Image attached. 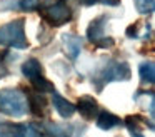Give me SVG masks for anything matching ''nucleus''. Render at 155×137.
I'll list each match as a JSON object with an SVG mask.
<instances>
[{
  "label": "nucleus",
  "mask_w": 155,
  "mask_h": 137,
  "mask_svg": "<svg viewBox=\"0 0 155 137\" xmlns=\"http://www.w3.org/2000/svg\"><path fill=\"white\" fill-rule=\"evenodd\" d=\"M127 37H130V39L132 37H134V39L138 37V23H132V25L128 27L127 29Z\"/></svg>",
  "instance_id": "nucleus-20"
},
{
  "label": "nucleus",
  "mask_w": 155,
  "mask_h": 137,
  "mask_svg": "<svg viewBox=\"0 0 155 137\" xmlns=\"http://www.w3.org/2000/svg\"><path fill=\"white\" fill-rule=\"evenodd\" d=\"M97 3H104V5H108V7H117L120 3V0H97Z\"/></svg>",
  "instance_id": "nucleus-21"
},
{
  "label": "nucleus",
  "mask_w": 155,
  "mask_h": 137,
  "mask_svg": "<svg viewBox=\"0 0 155 137\" xmlns=\"http://www.w3.org/2000/svg\"><path fill=\"white\" fill-rule=\"evenodd\" d=\"M40 15L50 27H62L72 20V10L65 2H55L40 9Z\"/></svg>",
  "instance_id": "nucleus-4"
},
{
  "label": "nucleus",
  "mask_w": 155,
  "mask_h": 137,
  "mask_svg": "<svg viewBox=\"0 0 155 137\" xmlns=\"http://www.w3.org/2000/svg\"><path fill=\"white\" fill-rule=\"evenodd\" d=\"M0 45L10 47V49H27L28 40L25 35V20L15 19L12 22L0 27Z\"/></svg>",
  "instance_id": "nucleus-3"
},
{
  "label": "nucleus",
  "mask_w": 155,
  "mask_h": 137,
  "mask_svg": "<svg viewBox=\"0 0 155 137\" xmlns=\"http://www.w3.org/2000/svg\"><path fill=\"white\" fill-rule=\"evenodd\" d=\"M15 7L24 10V12H34V10L42 9V3H40V0H17Z\"/></svg>",
  "instance_id": "nucleus-18"
},
{
  "label": "nucleus",
  "mask_w": 155,
  "mask_h": 137,
  "mask_svg": "<svg viewBox=\"0 0 155 137\" xmlns=\"http://www.w3.org/2000/svg\"><path fill=\"white\" fill-rule=\"evenodd\" d=\"M8 74V70H7V67L4 65V62H2V60H0V79H2V77H5Z\"/></svg>",
  "instance_id": "nucleus-22"
},
{
  "label": "nucleus",
  "mask_w": 155,
  "mask_h": 137,
  "mask_svg": "<svg viewBox=\"0 0 155 137\" xmlns=\"http://www.w3.org/2000/svg\"><path fill=\"white\" fill-rule=\"evenodd\" d=\"M105 23H107V15H98L97 19H94L90 22L87 29V39L90 40L92 43H95L97 40H100L104 37V29Z\"/></svg>",
  "instance_id": "nucleus-12"
},
{
  "label": "nucleus",
  "mask_w": 155,
  "mask_h": 137,
  "mask_svg": "<svg viewBox=\"0 0 155 137\" xmlns=\"http://www.w3.org/2000/svg\"><path fill=\"white\" fill-rule=\"evenodd\" d=\"M45 134L47 137H75L77 135V125H72V124H45L44 125Z\"/></svg>",
  "instance_id": "nucleus-8"
},
{
  "label": "nucleus",
  "mask_w": 155,
  "mask_h": 137,
  "mask_svg": "<svg viewBox=\"0 0 155 137\" xmlns=\"http://www.w3.org/2000/svg\"><path fill=\"white\" fill-rule=\"evenodd\" d=\"M134 3L140 15H152L155 10V0H134Z\"/></svg>",
  "instance_id": "nucleus-16"
},
{
  "label": "nucleus",
  "mask_w": 155,
  "mask_h": 137,
  "mask_svg": "<svg viewBox=\"0 0 155 137\" xmlns=\"http://www.w3.org/2000/svg\"><path fill=\"white\" fill-rule=\"evenodd\" d=\"M27 104H28V110L34 114L35 117H45L47 115V99H45L44 92H38V90H28L27 94Z\"/></svg>",
  "instance_id": "nucleus-6"
},
{
  "label": "nucleus",
  "mask_w": 155,
  "mask_h": 137,
  "mask_svg": "<svg viewBox=\"0 0 155 137\" xmlns=\"http://www.w3.org/2000/svg\"><path fill=\"white\" fill-rule=\"evenodd\" d=\"M62 45H64V50L67 52V55L72 60H75L82 52V39L74 35V33H65V35H62Z\"/></svg>",
  "instance_id": "nucleus-10"
},
{
  "label": "nucleus",
  "mask_w": 155,
  "mask_h": 137,
  "mask_svg": "<svg viewBox=\"0 0 155 137\" xmlns=\"http://www.w3.org/2000/svg\"><path fill=\"white\" fill-rule=\"evenodd\" d=\"M30 85H32V89H34V90H38V92H44V94L55 90L54 85H52V84L48 82V80L45 79L44 75H42V77H37V79H34V80H30Z\"/></svg>",
  "instance_id": "nucleus-17"
},
{
  "label": "nucleus",
  "mask_w": 155,
  "mask_h": 137,
  "mask_svg": "<svg viewBox=\"0 0 155 137\" xmlns=\"http://www.w3.org/2000/svg\"><path fill=\"white\" fill-rule=\"evenodd\" d=\"M98 104L94 97L90 95H84L78 99L77 105H75V112H78L85 120H94L98 114Z\"/></svg>",
  "instance_id": "nucleus-7"
},
{
  "label": "nucleus",
  "mask_w": 155,
  "mask_h": 137,
  "mask_svg": "<svg viewBox=\"0 0 155 137\" xmlns=\"http://www.w3.org/2000/svg\"><path fill=\"white\" fill-rule=\"evenodd\" d=\"M52 102H54V109L58 112V115L62 119H70L75 114V104H72L70 100L62 97L57 90H52Z\"/></svg>",
  "instance_id": "nucleus-9"
},
{
  "label": "nucleus",
  "mask_w": 155,
  "mask_h": 137,
  "mask_svg": "<svg viewBox=\"0 0 155 137\" xmlns=\"http://www.w3.org/2000/svg\"><path fill=\"white\" fill-rule=\"evenodd\" d=\"M114 43H115V40L112 39V37H102V39L97 40L94 45L98 47V49H108V47H112Z\"/></svg>",
  "instance_id": "nucleus-19"
},
{
  "label": "nucleus",
  "mask_w": 155,
  "mask_h": 137,
  "mask_svg": "<svg viewBox=\"0 0 155 137\" xmlns=\"http://www.w3.org/2000/svg\"><path fill=\"white\" fill-rule=\"evenodd\" d=\"M22 74L27 77L28 80H34L37 77L44 75V67L38 62L37 59H27L24 63H22Z\"/></svg>",
  "instance_id": "nucleus-14"
},
{
  "label": "nucleus",
  "mask_w": 155,
  "mask_h": 137,
  "mask_svg": "<svg viewBox=\"0 0 155 137\" xmlns=\"http://www.w3.org/2000/svg\"><path fill=\"white\" fill-rule=\"evenodd\" d=\"M138 75H140V80L143 84H152L155 82V67H153V62L148 60V62H142L140 67H138Z\"/></svg>",
  "instance_id": "nucleus-15"
},
{
  "label": "nucleus",
  "mask_w": 155,
  "mask_h": 137,
  "mask_svg": "<svg viewBox=\"0 0 155 137\" xmlns=\"http://www.w3.org/2000/svg\"><path fill=\"white\" fill-rule=\"evenodd\" d=\"M37 127L34 124L0 122V137H38Z\"/></svg>",
  "instance_id": "nucleus-5"
},
{
  "label": "nucleus",
  "mask_w": 155,
  "mask_h": 137,
  "mask_svg": "<svg viewBox=\"0 0 155 137\" xmlns=\"http://www.w3.org/2000/svg\"><path fill=\"white\" fill-rule=\"evenodd\" d=\"M78 2H80L82 5H85V7H92V5L97 3V0H78Z\"/></svg>",
  "instance_id": "nucleus-23"
},
{
  "label": "nucleus",
  "mask_w": 155,
  "mask_h": 137,
  "mask_svg": "<svg viewBox=\"0 0 155 137\" xmlns=\"http://www.w3.org/2000/svg\"><path fill=\"white\" fill-rule=\"evenodd\" d=\"M125 125L132 137H145L143 135V125H147V119L142 115H128L125 117Z\"/></svg>",
  "instance_id": "nucleus-13"
},
{
  "label": "nucleus",
  "mask_w": 155,
  "mask_h": 137,
  "mask_svg": "<svg viewBox=\"0 0 155 137\" xmlns=\"http://www.w3.org/2000/svg\"><path fill=\"white\" fill-rule=\"evenodd\" d=\"M44 137H47V135H44Z\"/></svg>",
  "instance_id": "nucleus-24"
},
{
  "label": "nucleus",
  "mask_w": 155,
  "mask_h": 137,
  "mask_svg": "<svg viewBox=\"0 0 155 137\" xmlns=\"http://www.w3.org/2000/svg\"><path fill=\"white\" fill-rule=\"evenodd\" d=\"M28 110L27 95L20 89L0 90V112L10 117H24Z\"/></svg>",
  "instance_id": "nucleus-2"
},
{
  "label": "nucleus",
  "mask_w": 155,
  "mask_h": 137,
  "mask_svg": "<svg viewBox=\"0 0 155 137\" xmlns=\"http://www.w3.org/2000/svg\"><path fill=\"white\" fill-rule=\"evenodd\" d=\"M95 124L102 130H110L114 127L120 125L122 120H120V117H117L115 114L108 112V110H98L97 117H95Z\"/></svg>",
  "instance_id": "nucleus-11"
},
{
  "label": "nucleus",
  "mask_w": 155,
  "mask_h": 137,
  "mask_svg": "<svg viewBox=\"0 0 155 137\" xmlns=\"http://www.w3.org/2000/svg\"><path fill=\"white\" fill-rule=\"evenodd\" d=\"M132 75L130 67L125 60H108L104 67L97 70L94 77H92V84L95 85L97 92H102L107 84L110 82H125Z\"/></svg>",
  "instance_id": "nucleus-1"
}]
</instances>
